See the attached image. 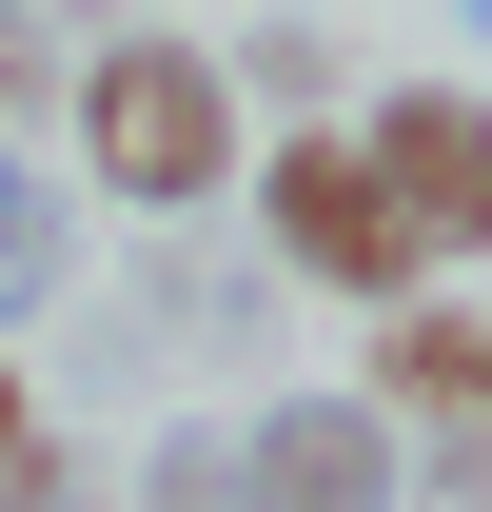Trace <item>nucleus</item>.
Returning <instances> with one entry per match:
<instances>
[{"mask_svg":"<svg viewBox=\"0 0 492 512\" xmlns=\"http://www.w3.org/2000/svg\"><path fill=\"white\" fill-rule=\"evenodd\" d=\"M60 138H79V178L119 197V217H217L237 158H256L217 40H158V20H119V40H79V60H60Z\"/></svg>","mask_w":492,"mask_h":512,"instance_id":"1","label":"nucleus"},{"mask_svg":"<svg viewBox=\"0 0 492 512\" xmlns=\"http://www.w3.org/2000/svg\"><path fill=\"white\" fill-rule=\"evenodd\" d=\"M237 178H256V276H296V296H355V316L433 296V276H414V237H394V197L355 178V138H335V119H315V138H256Z\"/></svg>","mask_w":492,"mask_h":512,"instance_id":"2","label":"nucleus"},{"mask_svg":"<svg viewBox=\"0 0 492 512\" xmlns=\"http://www.w3.org/2000/svg\"><path fill=\"white\" fill-rule=\"evenodd\" d=\"M355 178L394 197V237H414V276H453V256H492V99L473 79H374L355 119Z\"/></svg>","mask_w":492,"mask_h":512,"instance_id":"3","label":"nucleus"},{"mask_svg":"<svg viewBox=\"0 0 492 512\" xmlns=\"http://www.w3.org/2000/svg\"><path fill=\"white\" fill-rule=\"evenodd\" d=\"M394 453H414V434H394L374 394H256V414H237V493L256 512H394V493H414Z\"/></svg>","mask_w":492,"mask_h":512,"instance_id":"4","label":"nucleus"},{"mask_svg":"<svg viewBox=\"0 0 492 512\" xmlns=\"http://www.w3.org/2000/svg\"><path fill=\"white\" fill-rule=\"evenodd\" d=\"M374 414H394V434L492 414V316L473 296H394V316H374Z\"/></svg>","mask_w":492,"mask_h":512,"instance_id":"5","label":"nucleus"},{"mask_svg":"<svg viewBox=\"0 0 492 512\" xmlns=\"http://www.w3.org/2000/svg\"><path fill=\"white\" fill-rule=\"evenodd\" d=\"M40 296H60V178H40V158L0 138V335L40 316Z\"/></svg>","mask_w":492,"mask_h":512,"instance_id":"6","label":"nucleus"},{"mask_svg":"<svg viewBox=\"0 0 492 512\" xmlns=\"http://www.w3.org/2000/svg\"><path fill=\"white\" fill-rule=\"evenodd\" d=\"M217 79H237V99H276V138H315V119H335V40H315V20H256Z\"/></svg>","mask_w":492,"mask_h":512,"instance_id":"7","label":"nucleus"},{"mask_svg":"<svg viewBox=\"0 0 492 512\" xmlns=\"http://www.w3.org/2000/svg\"><path fill=\"white\" fill-rule=\"evenodd\" d=\"M138 512H256L237 493V414H178V434L138 453Z\"/></svg>","mask_w":492,"mask_h":512,"instance_id":"8","label":"nucleus"},{"mask_svg":"<svg viewBox=\"0 0 492 512\" xmlns=\"http://www.w3.org/2000/svg\"><path fill=\"white\" fill-rule=\"evenodd\" d=\"M60 119V40H40V0H0V138Z\"/></svg>","mask_w":492,"mask_h":512,"instance_id":"9","label":"nucleus"},{"mask_svg":"<svg viewBox=\"0 0 492 512\" xmlns=\"http://www.w3.org/2000/svg\"><path fill=\"white\" fill-rule=\"evenodd\" d=\"M40 453V375H20V335H0V473Z\"/></svg>","mask_w":492,"mask_h":512,"instance_id":"10","label":"nucleus"},{"mask_svg":"<svg viewBox=\"0 0 492 512\" xmlns=\"http://www.w3.org/2000/svg\"><path fill=\"white\" fill-rule=\"evenodd\" d=\"M0 512H60V434H40V453H20V473H0Z\"/></svg>","mask_w":492,"mask_h":512,"instance_id":"11","label":"nucleus"},{"mask_svg":"<svg viewBox=\"0 0 492 512\" xmlns=\"http://www.w3.org/2000/svg\"><path fill=\"white\" fill-rule=\"evenodd\" d=\"M60 20H79V40H119V0H40V40H60Z\"/></svg>","mask_w":492,"mask_h":512,"instance_id":"12","label":"nucleus"},{"mask_svg":"<svg viewBox=\"0 0 492 512\" xmlns=\"http://www.w3.org/2000/svg\"><path fill=\"white\" fill-rule=\"evenodd\" d=\"M453 20H492V0H453Z\"/></svg>","mask_w":492,"mask_h":512,"instance_id":"13","label":"nucleus"}]
</instances>
